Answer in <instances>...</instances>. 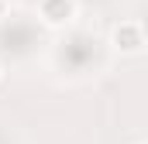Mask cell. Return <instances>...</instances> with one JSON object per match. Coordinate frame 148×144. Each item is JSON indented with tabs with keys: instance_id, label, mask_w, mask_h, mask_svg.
Here are the masks:
<instances>
[{
	"instance_id": "obj_1",
	"label": "cell",
	"mask_w": 148,
	"mask_h": 144,
	"mask_svg": "<svg viewBox=\"0 0 148 144\" xmlns=\"http://www.w3.org/2000/svg\"><path fill=\"white\" fill-rule=\"evenodd\" d=\"M110 45H114V52H121V55H138V52H145V45H148L145 24L134 21V17L117 21L110 28Z\"/></svg>"
},
{
	"instance_id": "obj_2",
	"label": "cell",
	"mask_w": 148,
	"mask_h": 144,
	"mask_svg": "<svg viewBox=\"0 0 148 144\" xmlns=\"http://www.w3.org/2000/svg\"><path fill=\"white\" fill-rule=\"evenodd\" d=\"M79 17V0H38V21L45 28H69Z\"/></svg>"
},
{
	"instance_id": "obj_3",
	"label": "cell",
	"mask_w": 148,
	"mask_h": 144,
	"mask_svg": "<svg viewBox=\"0 0 148 144\" xmlns=\"http://www.w3.org/2000/svg\"><path fill=\"white\" fill-rule=\"evenodd\" d=\"M7 14H10V3H7V0H0V21H3Z\"/></svg>"
},
{
	"instance_id": "obj_4",
	"label": "cell",
	"mask_w": 148,
	"mask_h": 144,
	"mask_svg": "<svg viewBox=\"0 0 148 144\" xmlns=\"http://www.w3.org/2000/svg\"><path fill=\"white\" fill-rule=\"evenodd\" d=\"M138 144H148V141H138Z\"/></svg>"
},
{
	"instance_id": "obj_5",
	"label": "cell",
	"mask_w": 148,
	"mask_h": 144,
	"mask_svg": "<svg viewBox=\"0 0 148 144\" xmlns=\"http://www.w3.org/2000/svg\"><path fill=\"white\" fill-rule=\"evenodd\" d=\"M0 79H3V72H0Z\"/></svg>"
}]
</instances>
